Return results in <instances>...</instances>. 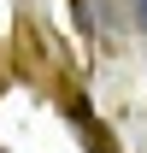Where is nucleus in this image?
<instances>
[{
  "label": "nucleus",
  "instance_id": "1",
  "mask_svg": "<svg viewBox=\"0 0 147 153\" xmlns=\"http://www.w3.org/2000/svg\"><path fill=\"white\" fill-rule=\"evenodd\" d=\"M135 12H141V30H147V0H135Z\"/></svg>",
  "mask_w": 147,
  "mask_h": 153
}]
</instances>
